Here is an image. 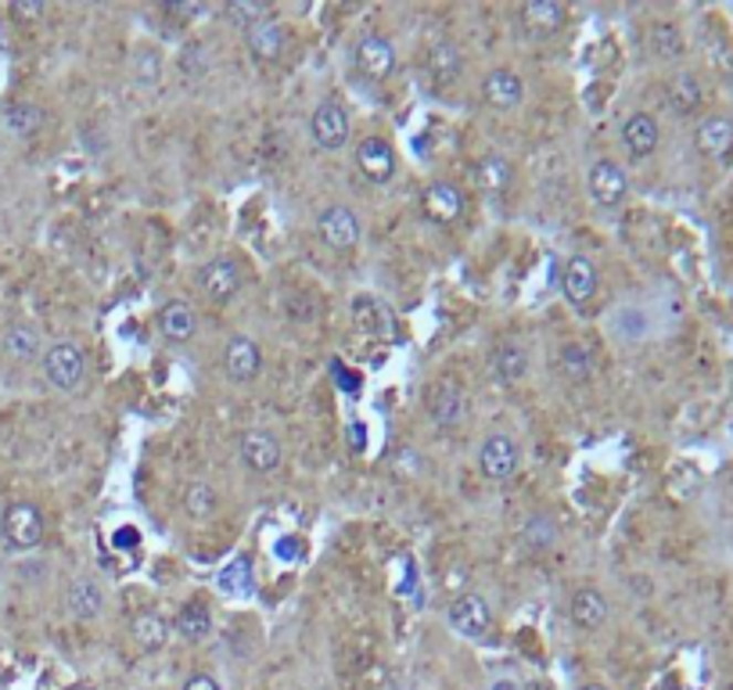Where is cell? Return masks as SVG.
<instances>
[{
	"instance_id": "5",
	"label": "cell",
	"mask_w": 733,
	"mask_h": 690,
	"mask_svg": "<svg viewBox=\"0 0 733 690\" xmlns=\"http://www.w3.org/2000/svg\"><path fill=\"white\" fill-rule=\"evenodd\" d=\"M310 134L324 151L345 148V144H349V112H345L338 101H324V105H316V112L310 115Z\"/></svg>"
},
{
	"instance_id": "41",
	"label": "cell",
	"mask_w": 733,
	"mask_h": 690,
	"mask_svg": "<svg viewBox=\"0 0 733 690\" xmlns=\"http://www.w3.org/2000/svg\"><path fill=\"white\" fill-rule=\"evenodd\" d=\"M166 11L172 14V19L191 22V19H198V14H201V4H195V0H169Z\"/></svg>"
},
{
	"instance_id": "25",
	"label": "cell",
	"mask_w": 733,
	"mask_h": 690,
	"mask_svg": "<svg viewBox=\"0 0 733 690\" xmlns=\"http://www.w3.org/2000/svg\"><path fill=\"white\" fill-rule=\"evenodd\" d=\"M4 123L14 137H36L43 123H48V112L33 101H8L4 105Z\"/></svg>"
},
{
	"instance_id": "33",
	"label": "cell",
	"mask_w": 733,
	"mask_h": 690,
	"mask_svg": "<svg viewBox=\"0 0 733 690\" xmlns=\"http://www.w3.org/2000/svg\"><path fill=\"white\" fill-rule=\"evenodd\" d=\"M172 629H177L184 640L198 644V640H206L209 632H212V618H209L206 608H201V604H187V608H180V615H177V623H172Z\"/></svg>"
},
{
	"instance_id": "32",
	"label": "cell",
	"mask_w": 733,
	"mask_h": 690,
	"mask_svg": "<svg viewBox=\"0 0 733 690\" xmlns=\"http://www.w3.org/2000/svg\"><path fill=\"white\" fill-rule=\"evenodd\" d=\"M701 83L690 76V72H680L672 83H669V105H672V112H680V115H690V112H698V105H701Z\"/></svg>"
},
{
	"instance_id": "21",
	"label": "cell",
	"mask_w": 733,
	"mask_h": 690,
	"mask_svg": "<svg viewBox=\"0 0 733 690\" xmlns=\"http://www.w3.org/2000/svg\"><path fill=\"white\" fill-rule=\"evenodd\" d=\"M65 604H69L72 615L86 623V618H97L101 608H105V589H101L97 579H91V575H76V579L69 583Z\"/></svg>"
},
{
	"instance_id": "4",
	"label": "cell",
	"mask_w": 733,
	"mask_h": 690,
	"mask_svg": "<svg viewBox=\"0 0 733 690\" xmlns=\"http://www.w3.org/2000/svg\"><path fill=\"white\" fill-rule=\"evenodd\" d=\"M450 626L468 640H482L493 629V608L482 594H460L450 604Z\"/></svg>"
},
{
	"instance_id": "27",
	"label": "cell",
	"mask_w": 733,
	"mask_h": 690,
	"mask_svg": "<svg viewBox=\"0 0 733 690\" xmlns=\"http://www.w3.org/2000/svg\"><path fill=\"white\" fill-rule=\"evenodd\" d=\"M129 637H134V644L140 647V651H158V647H166L169 640V623L163 615L155 611H140L134 623H129Z\"/></svg>"
},
{
	"instance_id": "2",
	"label": "cell",
	"mask_w": 733,
	"mask_h": 690,
	"mask_svg": "<svg viewBox=\"0 0 733 690\" xmlns=\"http://www.w3.org/2000/svg\"><path fill=\"white\" fill-rule=\"evenodd\" d=\"M586 187H589V198H594L597 206L615 209V206H622L626 195H629V177H626V169L615 163V158H597V163L589 166Z\"/></svg>"
},
{
	"instance_id": "18",
	"label": "cell",
	"mask_w": 733,
	"mask_h": 690,
	"mask_svg": "<svg viewBox=\"0 0 733 690\" xmlns=\"http://www.w3.org/2000/svg\"><path fill=\"white\" fill-rule=\"evenodd\" d=\"M0 349H4L8 359H14V364H33L36 356H43L40 331L25 321H14L4 327V335H0Z\"/></svg>"
},
{
	"instance_id": "1",
	"label": "cell",
	"mask_w": 733,
	"mask_h": 690,
	"mask_svg": "<svg viewBox=\"0 0 733 690\" xmlns=\"http://www.w3.org/2000/svg\"><path fill=\"white\" fill-rule=\"evenodd\" d=\"M43 378H48L57 393H76L86 378V353L80 342H54L43 349Z\"/></svg>"
},
{
	"instance_id": "11",
	"label": "cell",
	"mask_w": 733,
	"mask_h": 690,
	"mask_svg": "<svg viewBox=\"0 0 733 690\" xmlns=\"http://www.w3.org/2000/svg\"><path fill=\"white\" fill-rule=\"evenodd\" d=\"M238 284H241L238 266L230 263L227 255H216V259H209V263H201V270H198V288L206 292L209 302H230L238 292Z\"/></svg>"
},
{
	"instance_id": "17",
	"label": "cell",
	"mask_w": 733,
	"mask_h": 690,
	"mask_svg": "<svg viewBox=\"0 0 733 690\" xmlns=\"http://www.w3.org/2000/svg\"><path fill=\"white\" fill-rule=\"evenodd\" d=\"M568 615L579 629L594 632V629H600L604 623H608V597H604L600 589H594V586L575 589L572 600H568Z\"/></svg>"
},
{
	"instance_id": "22",
	"label": "cell",
	"mask_w": 733,
	"mask_h": 690,
	"mask_svg": "<svg viewBox=\"0 0 733 690\" xmlns=\"http://www.w3.org/2000/svg\"><path fill=\"white\" fill-rule=\"evenodd\" d=\"M565 22V8L557 0H528L522 8V25L532 36H554Z\"/></svg>"
},
{
	"instance_id": "24",
	"label": "cell",
	"mask_w": 733,
	"mask_h": 690,
	"mask_svg": "<svg viewBox=\"0 0 733 690\" xmlns=\"http://www.w3.org/2000/svg\"><path fill=\"white\" fill-rule=\"evenodd\" d=\"M287 48V29L281 22H263L249 29V51L252 58H259V62H278V58L284 54Z\"/></svg>"
},
{
	"instance_id": "47",
	"label": "cell",
	"mask_w": 733,
	"mask_h": 690,
	"mask_svg": "<svg viewBox=\"0 0 733 690\" xmlns=\"http://www.w3.org/2000/svg\"><path fill=\"white\" fill-rule=\"evenodd\" d=\"M532 690H543V687H532Z\"/></svg>"
},
{
	"instance_id": "31",
	"label": "cell",
	"mask_w": 733,
	"mask_h": 690,
	"mask_svg": "<svg viewBox=\"0 0 733 690\" xmlns=\"http://www.w3.org/2000/svg\"><path fill=\"white\" fill-rule=\"evenodd\" d=\"M216 583H220V589H223V594H230V597H249L252 586H255L252 583V565L244 557H234L230 565L220 568Z\"/></svg>"
},
{
	"instance_id": "30",
	"label": "cell",
	"mask_w": 733,
	"mask_h": 690,
	"mask_svg": "<svg viewBox=\"0 0 733 690\" xmlns=\"http://www.w3.org/2000/svg\"><path fill=\"white\" fill-rule=\"evenodd\" d=\"M511 177H514V169H511L507 158H500V155L482 158L479 169H474V180H479L482 191H489V195H503V191H507Z\"/></svg>"
},
{
	"instance_id": "35",
	"label": "cell",
	"mask_w": 733,
	"mask_h": 690,
	"mask_svg": "<svg viewBox=\"0 0 733 690\" xmlns=\"http://www.w3.org/2000/svg\"><path fill=\"white\" fill-rule=\"evenodd\" d=\"M216 503H220V496H216V489L209 482H187L184 485V511L191 518H209L216 511Z\"/></svg>"
},
{
	"instance_id": "44",
	"label": "cell",
	"mask_w": 733,
	"mask_h": 690,
	"mask_svg": "<svg viewBox=\"0 0 733 690\" xmlns=\"http://www.w3.org/2000/svg\"><path fill=\"white\" fill-rule=\"evenodd\" d=\"M464 583H468V579H464V568H457V572L450 568V575H446V589H460Z\"/></svg>"
},
{
	"instance_id": "9",
	"label": "cell",
	"mask_w": 733,
	"mask_h": 690,
	"mask_svg": "<svg viewBox=\"0 0 733 690\" xmlns=\"http://www.w3.org/2000/svg\"><path fill=\"white\" fill-rule=\"evenodd\" d=\"M223 370H227V378L238 381V385L252 381L255 374L263 370V349H259V342L249 338V335L230 338L227 349H223Z\"/></svg>"
},
{
	"instance_id": "42",
	"label": "cell",
	"mask_w": 733,
	"mask_h": 690,
	"mask_svg": "<svg viewBox=\"0 0 733 690\" xmlns=\"http://www.w3.org/2000/svg\"><path fill=\"white\" fill-rule=\"evenodd\" d=\"M184 690H220V683H216L209 672H195L191 680L184 683Z\"/></svg>"
},
{
	"instance_id": "40",
	"label": "cell",
	"mask_w": 733,
	"mask_h": 690,
	"mask_svg": "<svg viewBox=\"0 0 733 690\" xmlns=\"http://www.w3.org/2000/svg\"><path fill=\"white\" fill-rule=\"evenodd\" d=\"M43 11H48L43 0H14V4H11V14H14V19H22V22L43 19Z\"/></svg>"
},
{
	"instance_id": "3",
	"label": "cell",
	"mask_w": 733,
	"mask_h": 690,
	"mask_svg": "<svg viewBox=\"0 0 733 690\" xmlns=\"http://www.w3.org/2000/svg\"><path fill=\"white\" fill-rule=\"evenodd\" d=\"M4 540L14 546V551H33V546L43 543V514L36 503H11L4 511Z\"/></svg>"
},
{
	"instance_id": "34",
	"label": "cell",
	"mask_w": 733,
	"mask_h": 690,
	"mask_svg": "<svg viewBox=\"0 0 733 690\" xmlns=\"http://www.w3.org/2000/svg\"><path fill=\"white\" fill-rule=\"evenodd\" d=\"M353 310L356 313H370V321H359V327L364 331H370V335H378V338H392L396 335V324H392V313H388L378 299H356L353 302Z\"/></svg>"
},
{
	"instance_id": "6",
	"label": "cell",
	"mask_w": 733,
	"mask_h": 690,
	"mask_svg": "<svg viewBox=\"0 0 733 690\" xmlns=\"http://www.w3.org/2000/svg\"><path fill=\"white\" fill-rule=\"evenodd\" d=\"M316 234L335 252H349L359 244V220L353 209L345 206H327L321 216H316Z\"/></svg>"
},
{
	"instance_id": "20",
	"label": "cell",
	"mask_w": 733,
	"mask_h": 690,
	"mask_svg": "<svg viewBox=\"0 0 733 690\" xmlns=\"http://www.w3.org/2000/svg\"><path fill=\"white\" fill-rule=\"evenodd\" d=\"M658 137H661V129L655 123V115H647V112H632L629 119L622 123V140H626V148H629L632 158L651 155L658 148Z\"/></svg>"
},
{
	"instance_id": "14",
	"label": "cell",
	"mask_w": 733,
	"mask_h": 690,
	"mask_svg": "<svg viewBox=\"0 0 733 690\" xmlns=\"http://www.w3.org/2000/svg\"><path fill=\"white\" fill-rule=\"evenodd\" d=\"M561 292L572 306H583L597 295V266L586 255H572L565 270H561Z\"/></svg>"
},
{
	"instance_id": "8",
	"label": "cell",
	"mask_w": 733,
	"mask_h": 690,
	"mask_svg": "<svg viewBox=\"0 0 733 690\" xmlns=\"http://www.w3.org/2000/svg\"><path fill=\"white\" fill-rule=\"evenodd\" d=\"M356 166L370 184H388L396 177V151L385 137H364L356 144Z\"/></svg>"
},
{
	"instance_id": "12",
	"label": "cell",
	"mask_w": 733,
	"mask_h": 690,
	"mask_svg": "<svg viewBox=\"0 0 733 690\" xmlns=\"http://www.w3.org/2000/svg\"><path fill=\"white\" fill-rule=\"evenodd\" d=\"M353 62H356V69L364 72L367 80H385L388 72L396 69V48H392V40H385V36H378V33L364 36V40L356 43Z\"/></svg>"
},
{
	"instance_id": "16",
	"label": "cell",
	"mask_w": 733,
	"mask_h": 690,
	"mask_svg": "<svg viewBox=\"0 0 733 690\" xmlns=\"http://www.w3.org/2000/svg\"><path fill=\"white\" fill-rule=\"evenodd\" d=\"M464 393L453 385V381H442V385H436L431 388V396H428V414H431V421H436L439 428H457L460 421H464Z\"/></svg>"
},
{
	"instance_id": "29",
	"label": "cell",
	"mask_w": 733,
	"mask_h": 690,
	"mask_svg": "<svg viewBox=\"0 0 733 690\" xmlns=\"http://www.w3.org/2000/svg\"><path fill=\"white\" fill-rule=\"evenodd\" d=\"M493 370H496V378L500 381H522L525 378V370H528V356H525V349L517 342H503L500 349L493 353Z\"/></svg>"
},
{
	"instance_id": "19",
	"label": "cell",
	"mask_w": 733,
	"mask_h": 690,
	"mask_svg": "<svg viewBox=\"0 0 733 690\" xmlns=\"http://www.w3.org/2000/svg\"><path fill=\"white\" fill-rule=\"evenodd\" d=\"M464 191L453 184H431L425 191V212L431 216L436 223H453L464 216Z\"/></svg>"
},
{
	"instance_id": "45",
	"label": "cell",
	"mask_w": 733,
	"mask_h": 690,
	"mask_svg": "<svg viewBox=\"0 0 733 690\" xmlns=\"http://www.w3.org/2000/svg\"><path fill=\"white\" fill-rule=\"evenodd\" d=\"M489 690H517V683H514V680H496Z\"/></svg>"
},
{
	"instance_id": "36",
	"label": "cell",
	"mask_w": 733,
	"mask_h": 690,
	"mask_svg": "<svg viewBox=\"0 0 733 690\" xmlns=\"http://www.w3.org/2000/svg\"><path fill=\"white\" fill-rule=\"evenodd\" d=\"M227 19L241 29H255L270 22V4H263V0H234V4H227Z\"/></svg>"
},
{
	"instance_id": "23",
	"label": "cell",
	"mask_w": 733,
	"mask_h": 690,
	"mask_svg": "<svg viewBox=\"0 0 733 690\" xmlns=\"http://www.w3.org/2000/svg\"><path fill=\"white\" fill-rule=\"evenodd\" d=\"M195 327H198V316L184 299L166 302L163 313H158V331H163L169 342H187L195 335Z\"/></svg>"
},
{
	"instance_id": "13",
	"label": "cell",
	"mask_w": 733,
	"mask_h": 690,
	"mask_svg": "<svg viewBox=\"0 0 733 690\" xmlns=\"http://www.w3.org/2000/svg\"><path fill=\"white\" fill-rule=\"evenodd\" d=\"M482 97L489 108L496 112H511L525 101V80L511 69H493L482 83Z\"/></svg>"
},
{
	"instance_id": "15",
	"label": "cell",
	"mask_w": 733,
	"mask_h": 690,
	"mask_svg": "<svg viewBox=\"0 0 733 690\" xmlns=\"http://www.w3.org/2000/svg\"><path fill=\"white\" fill-rule=\"evenodd\" d=\"M694 140H698V151L704 158L726 163V158L733 155V119H726V115H709V119H701Z\"/></svg>"
},
{
	"instance_id": "46",
	"label": "cell",
	"mask_w": 733,
	"mask_h": 690,
	"mask_svg": "<svg viewBox=\"0 0 733 690\" xmlns=\"http://www.w3.org/2000/svg\"><path fill=\"white\" fill-rule=\"evenodd\" d=\"M583 690H608V687H597V683H589V687H583Z\"/></svg>"
},
{
	"instance_id": "10",
	"label": "cell",
	"mask_w": 733,
	"mask_h": 690,
	"mask_svg": "<svg viewBox=\"0 0 733 690\" xmlns=\"http://www.w3.org/2000/svg\"><path fill=\"white\" fill-rule=\"evenodd\" d=\"M238 450H241V464L255 474H270L281 464V442L273 439L270 431H259V428L244 431Z\"/></svg>"
},
{
	"instance_id": "26",
	"label": "cell",
	"mask_w": 733,
	"mask_h": 690,
	"mask_svg": "<svg viewBox=\"0 0 733 690\" xmlns=\"http://www.w3.org/2000/svg\"><path fill=\"white\" fill-rule=\"evenodd\" d=\"M428 72L436 83H453L460 72H464V54H460V48L453 40H439L436 48L428 51Z\"/></svg>"
},
{
	"instance_id": "28",
	"label": "cell",
	"mask_w": 733,
	"mask_h": 690,
	"mask_svg": "<svg viewBox=\"0 0 733 690\" xmlns=\"http://www.w3.org/2000/svg\"><path fill=\"white\" fill-rule=\"evenodd\" d=\"M557 364L572 381H589L594 378V370H597V356L589 353L583 342H565L561 345V353H557Z\"/></svg>"
},
{
	"instance_id": "39",
	"label": "cell",
	"mask_w": 733,
	"mask_h": 690,
	"mask_svg": "<svg viewBox=\"0 0 733 690\" xmlns=\"http://www.w3.org/2000/svg\"><path fill=\"white\" fill-rule=\"evenodd\" d=\"M158 72H163V62H158V54H155L151 48L137 51V58H134V76H137L140 83H155Z\"/></svg>"
},
{
	"instance_id": "43",
	"label": "cell",
	"mask_w": 733,
	"mask_h": 690,
	"mask_svg": "<svg viewBox=\"0 0 733 690\" xmlns=\"http://www.w3.org/2000/svg\"><path fill=\"white\" fill-rule=\"evenodd\" d=\"M278 557H284V561H295V557H299V540H295V536L281 540V543H278Z\"/></svg>"
},
{
	"instance_id": "7",
	"label": "cell",
	"mask_w": 733,
	"mask_h": 690,
	"mask_svg": "<svg viewBox=\"0 0 733 690\" xmlns=\"http://www.w3.org/2000/svg\"><path fill=\"white\" fill-rule=\"evenodd\" d=\"M517 464H522V446H517L511 436H489L482 442L479 471L485 474V479H493V482L511 479V474L517 471Z\"/></svg>"
},
{
	"instance_id": "37",
	"label": "cell",
	"mask_w": 733,
	"mask_h": 690,
	"mask_svg": "<svg viewBox=\"0 0 733 690\" xmlns=\"http://www.w3.org/2000/svg\"><path fill=\"white\" fill-rule=\"evenodd\" d=\"M522 540L532 546V551H551L554 540H557V529L546 514H532L525 529H522Z\"/></svg>"
},
{
	"instance_id": "38",
	"label": "cell",
	"mask_w": 733,
	"mask_h": 690,
	"mask_svg": "<svg viewBox=\"0 0 733 690\" xmlns=\"http://www.w3.org/2000/svg\"><path fill=\"white\" fill-rule=\"evenodd\" d=\"M647 40H651V51L658 58H680L683 54V36H680V29H676V25L661 22V25L651 29V36H647Z\"/></svg>"
}]
</instances>
